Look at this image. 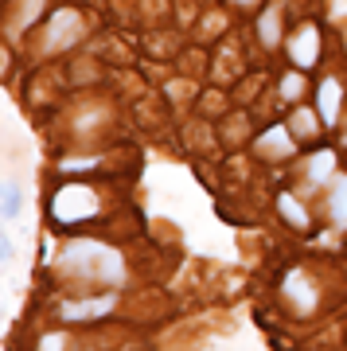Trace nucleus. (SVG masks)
Instances as JSON below:
<instances>
[{
	"instance_id": "f257e3e1",
	"label": "nucleus",
	"mask_w": 347,
	"mask_h": 351,
	"mask_svg": "<svg viewBox=\"0 0 347 351\" xmlns=\"http://www.w3.org/2000/svg\"><path fill=\"white\" fill-rule=\"evenodd\" d=\"M62 265L86 277H106V281H121V258L110 246H94V242H75L62 250Z\"/></svg>"
},
{
	"instance_id": "f03ea898",
	"label": "nucleus",
	"mask_w": 347,
	"mask_h": 351,
	"mask_svg": "<svg viewBox=\"0 0 347 351\" xmlns=\"http://www.w3.org/2000/svg\"><path fill=\"white\" fill-rule=\"evenodd\" d=\"M55 219L59 223H82V219H90V215L98 211V199H94V191L82 188V184H67V188L55 195Z\"/></svg>"
},
{
	"instance_id": "7ed1b4c3",
	"label": "nucleus",
	"mask_w": 347,
	"mask_h": 351,
	"mask_svg": "<svg viewBox=\"0 0 347 351\" xmlns=\"http://www.w3.org/2000/svg\"><path fill=\"white\" fill-rule=\"evenodd\" d=\"M289 59H293L297 66H312L316 59H320V32H316L312 24H304L297 36L289 39Z\"/></svg>"
},
{
	"instance_id": "20e7f679",
	"label": "nucleus",
	"mask_w": 347,
	"mask_h": 351,
	"mask_svg": "<svg viewBox=\"0 0 347 351\" xmlns=\"http://www.w3.org/2000/svg\"><path fill=\"white\" fill-rule=\"evenodd\" d=\"M258 152L261 156H293V152H297V145H293V129H281V125L265 129V133L258 137Z\"/></svg>"
},
{
	"instance_id": "39448f33",
	"label": "nucleus",
	"mask_w": 347,
	"mask_h": 351,
	"mask_svg": "<svg viewBox=\"0 0 347 351\" xmlns=\"http://www.w3.org/2000/svg\"><path fill=\"white\" fill-rule=\"evenodd\" d=\"M281 289H285V297L297 304L300 313H312V308H316V289L304 281L300 269H289V277H285V285H281Z\"/></svg>"
},
{
	"instance_id": "423d86ee",
	"label": "nucleus",
	"mask_w": 347,
	"mask_h": 351,
	"mask_svg": "<svg viewBox=\"0 0 347 351\" xmlns=\"http://www.w3.org/2000/svg\"><path fill=\"white\" fill-rule=\"evenodd\" d=\"M78 32H82V24H78V12H59L55 20H51V39H47V47H67V43H75Z\"/></svg>"
},
{
	"instance_id": "0eeeda50",
	"label": "nucleus",
	"mask_w": 347,
	"mask_h": 351,
	"mask_svg": "<svg viewBox=\"0 0 347 351\" xmlns=\"http://www.w3.org/2000/svg\"><path fill=\"white\" fill-rule=\"evenodd\" d=\"M113 308V297H90V301H82V304H62L59 308V316L62 320H90V316H101V313H110Z\"/></svg>"
},
{
	"instance_id": "6e6552de",
	"label": "nucleus",
	"mask_w": 347,
	"mask_h": 351,
	"mask_svg": "<svg viewBox=\"0 0 347 351\" xmlns=\"http://www.w3.org/2000/svg\"><path fill=\"white\" fill-rule=\"evenodd\" d=\"M335 106H339V82H335V78H324L320 94H316V110H320V117L328 125L335 121Z\"/></svg>"
},
{
	"instance_id": "1a4fd4ad",
	"label": "nucleus",
	"mask_w": 347,
	"mask_h": 351,
	"mask_svg": "<svg viewBox=\"0 0 347 351\" xmlns=\"http://www.w3.org/2000/svg\"><path fill=\"white\" fill-rule=\"evenodd\" d=\"M258 36L265 47H277V39H281V12L277 8H265L258 20Z\"/></svg>"
},
{
	"instance_id": "9d476101",
	"label": "nucleus",
	"mask_w": 347,
	"mask_h": 351,
	"mask_svg": "<svg viewBox=\"0 0 347 351\" xmlns=\"http://www.w3.org/2000/svg\"><path fill=\"white\" fill-rule=\"evenodd\" d=\"M332 168H335V152L332 149H320L309 160V180H312V184H324V180L332 176Z\"/></svg>"
},
{
	"instance_id": "9b49d317",
	"label": "nucleus",
	"mask_w": 347,
	"mask_h": 351,
	"mask_svg": "<svg viewBox=\"0 0 347 351\" xmlns=\"http://www.w3.org/2000/svg\"><path fill=\"white\" fill-rule=\"evenodd\" d=\"M332 223L347 226V176H339L332 188Z\"/></svg>"
},
{
	"instance_id": "f8f14e48",
	"label": "nucleus",
	"mask_w": 347,
	"mask_h": 351,
	"mask_svg": "<svg viewBox=\"0 0 347 351\" xmlns=\"http://www.w3.org/2000/svg\"><path fill=\"white\" fill-rule=\"evenodd\" d=\"M277 207H281V215H285L293 226H309V211H300L297 195H289V191H281V199H277Z\"/></svg>"
},
{
	"instance_id": "ddd939ff",
	"label": "nucleus",
	"mask_w": 347,
	"mask_h": 351,
	"mask_svg": "<svg viewBox=\"0 0 347 351\" xmlns=\"http://www.w3.org/2000/svg\"><path fill=\"white\" fill-rule=\"evenodd\" d=\"M316 133V117L312 110H297L293 113V137H312Z\"/></svg>"
},
{
	"instance_id": "4468645a",
	"label": "nucleus",
	"mask_w": 347,
	"mask_h": 351,
	"mask_svg": "<svg viewBox=\"0 0 347 351\" xmlns=\"http://www.w3.org/2000/svg\"><path fill=\"white\" fill-rule=\"evenodd\" d=\"M20 215V188H16V180L4 184V219H16Z\"/></svg>"
},
{
	"instance_id": "2eb2a0df",
	"label": "nucleus",
	"mask_w": 347,
	"mask_h": 351,
	"mask_svg": "<svg viewBox=\"0 0 347 351\" xmlns=\"http://www.w3.org/2000/svg\"><path fill=\"white\" fill-rule=\"evenodd\" d=\"M281 94H285V98H297L300 94V75H289L285 86H281Z\"/></svg>"
},
{
	"instance_id": "dca6fc26",
	"label": "nucleus",
	"mask_w": 347,
	"mask_h": 351,
	"mask_svg": "<svg viewBox=\"0 0 347 351\" xmlns=\"http://www.w3.org/2000/svg\"><path fill=\"white\" fill-rule=\"evenodd\" d=\"M39 351H62V336L55 332V336H47L43 343H39Z\"/></svg>"
},
{
	"instance_id": "f3484780",
	"label": "nucleus",
	"mask_w": 347,
	"mask_h": 351,
	"mask_svg": "<svg viewBox=\"0 0 347 351\" xmlns=\"http://www.w3.org/2000/svg\"><path fill=\"white\" fill-rule=\"evenodd\" d=\"M235 4H258V0H235Z\"/></svg>"
}]
</instances>
